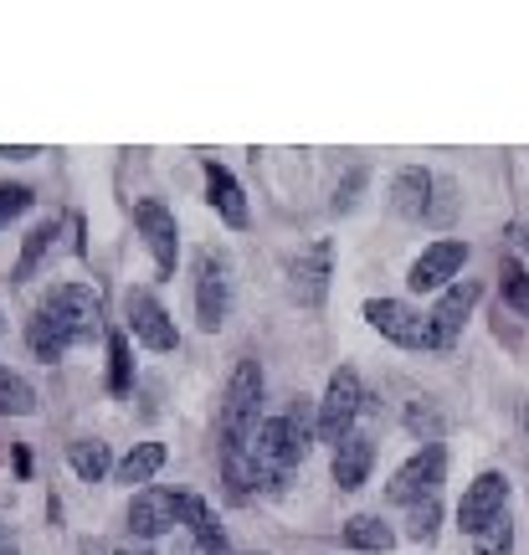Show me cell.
I'll return each mask as SVG.
<instances>
[{"label": "cell", "instance_id": "obj_16", "mask_svg": "<svg viewBox=\"0 0 529 555\" xmlns=\"http://www.w3.org/2000/svg\"><path fill=\"white\" fill-rule=\"evenodd\" d=\"M391 206L407 221L431 217V176H427V170H401V176H396V185H391Z\"/></svg>", "mask_w": 529, "mask_h": 555}, {"label": "cell", "instance_id": "obj_13", "mask_svg": "<svg viewBox=\"0 0 529 555\" xmlns=\"http://www.w3.org/2000/svg\"><path fill=\"white\" fill-rule=\"evenodd\" d=\"M288 273H294V298L298 304H304V309H319L324 294H330V247L314 242L309 253H298Z\"/></svg>", "mask_w": 529, "mask_h": 555}, {"label": "cell", "instance_id": "obj_31", "mask_svg": "<svg viewBox=\"0 0 529 555\" xmlns=\"http://www.w3.org/2000/svg\"><path fill=\"white\" fill-rule=\"evenodd\" d=\"M0 335H5V324H0Z\"/></svg>", "mask_w": 529, "mask_h": 555}, {"label": "cell", "instance_id": "obj_4", "mask_svg": "<svg viewBox=\"0 0 529 555\" xmlns=\"http://www.w3.org/2000/svg\"><path fill=\"white\" fill-rule=\"evenodd\" d=\"M360 406H365V391H360V376H354L350 365H339L330 376V386H324V401H319V442H345L354 427V416H360Z\"/></svg>", "mask_w": 529, "mask_h": 555}, {"label": "cell", "instance_id": "obj_7", "mask_svg": "<svg viewBox=\"0 0 529 555\" xmlns=\"http://www.w3.org/2000/svg\"><path fill=\"white\" fill-rule=\"evenodd\" d=\"M504 504H509V478L489 468V474H478L463 489V504H457V525H463V535H478L483 525L504 515Z\"/></svg>", "mask_w": 529, "mask_h": 555}, {"label": "cell", "instance_id": "obj_25", "mask_svg": "<svg viewBox=\"0 0 529 555\" xmlns=\"http://www.w3.org/2000/svg\"><path fill=\"white\" fill-rule=\"evenodd\" d=\"M437 519H442V509H437V499H427V504H412V519H407V535H412V540H437Z\"/></svg>", "mask_w": 529, "mask_h": 555}, {"label": "cell", "instance_id": "obj_12", "mask_svg": "<svg viewBox=\"0 0 529 555\" xmlns=\"http://www.w3.org/2000/svg\"><path fill=\"white\" fill-rule=\"evenodd\" d=\"M134 221H139V232H144V242H150V253H155V268L159 273H176V258H180L176 217H170L159 201H139Z\"/></svg>", "mask_w": 529, "mask_h": 555}, {"label": "cell", "instance_id": "obj_8", "mask_svg": "<svg viewBox=\"0 0 529 555\" xmlns=\"http://www.w3.org/2000/svg\"><path fill=\"white\" fill-rule=\"evenodd\" d=\"M124 314H129V330H134L139 345H150V350H176L180 335H176V319L165 314V304H159L155 294H144V288H129V298H124Z\"/></svg>", "mask_w": 529, "mask_h": 555}, {"label": "cell", "instance_id": "obj_6", "mask_svg": "<svg viewBox=\"0 0 529 555\" xmlns=\"http://www.w3.org/2000/svg\"><path fill=\"white\" fill-rule=\"evenodd\" d=\"M442 448L431 442V448H422V453H412L401 468H396V478L386 483V494L396 499V504H427V499H437V483H442Z\"/></svg>", "mask_w": 529, "mask_h": 555}, {"label": "cell", "instance_id": "obj_9", "mask_svg": "<svg viewBox=\"0 0 529 555\" xmlns=\"http://www.w3.org/2000/svg\"><path fill=\"white\" fill-rule=\"evenodd\" d=\"M180 509H185V494H170V489H139L134 504H129V530L139 540L170 535L180 525Z\"/></svg>", "mask_w": 529, "mask_h": 555}, {"label": "cell", "instance_id": "obj_11", "mask_svg": "<svg viewBox=\"0 0 529 555\" xmlns=\"http://www.w3.org/2000/svg\"><path fill=\"white\" fill-rule=\"evenodd\" d=\"M473 304H478V283H452V288H442V298H437V309H431V339H437V350H452L457 345V335H463V324H468Z\"/></svg>", "mask_w": 529, "mask_h": 555}, {"label": "cell", "instance_id": "obj_27", "mask_svg": "<svg viewBox=\"0 0 529 555\" xmlns=\"http://www.w3.org/2000/svg\"><path fill=\"white\" fill-rule=\"evenodd\" d=\"M108 360H114V376H108V386H114V391H129V345H124V335H114Z\"/></svg>", "mask_w": 529, "mask_h": 555}, {"label": "cell", "instance_id": "obj_22", "mask_svg": "<svg viewBox=\"0 0 529 555\" xmlns=\"http://www.w3.org/2000/svg\"><path fill=\"white\" fill-rule=\"evenodd\" d=\"M407 433L412 437H422V442H437V437H442V412H437V406H431L427 397L422 401H412V406H407Z\"/></svg>", "mask_w": 529, "mask_h": 555}, {"label": "cell", "instance_id": "obj_30", "mask_svg": "<svg viewBox=\"0 0 529 555\" xmlns=\"http://www.w3.org/2000/svg\"><path fill=\"white\" fill-rule=\"evenodd\" d=\"M519 247H525V253H529V227H519Z\"/></svg>", "mask_w": 529, "mask_h": 555}, {"label": "cell", "instance_id": "obj_3", "mask_svg": "<svg viewBox=\"0 0 529 555\" xmlns=\"http://www.w3.org/2000/svg\"><path fill=\"white\" fill-rule=\"evenodd\" d=\"M196 314L201 330H221L232 314V253L206 247L196 258Z\"/></svg>", "mask_w": 529, "mask_h": 555}, {"label": "cell", "instance_id": "obj_21", "mask_svg": "<svg viewBox=\"0 0 529 555\" xmlns=\"http://www.w3.org/2000/svg\"><path fill=\"white\" fill-rule=\"evenodd\" d=\"M468 551L473 555H509L514 551V525H509V515H499L493 525H483L478 535H468Z\"/></svg>", "mask_w": 529, "mask_h": 555}, {"label": "cell", "instance_id": "obj_18", "mask_svg": "<svg viewBox=\"0 0 529 555\" xmlns=\"http://www.w3.org/2000/svg\"><path fill=\"white\" fill-rule=\"evenodd\" d=\"M67 463H73V474L88 478V483H99V478L114 474V453H108V442H99V437L73 442V448H67Z\"/></svg>", "mask_w": 529, "mask_h": 555}, {"label": "cell", "instance_id": "obj_20", "mask_svg": "<svg viewBox=\"0 0 529 555\" xmlns=\"http://www.w3.org/2000/svg\"><path fill=\"white\" fill-rule=\"evenodd\" d=\"M31 412H37V391L21 376L0 371V416H31Z\"/></svg>", "mask_w": 529, "mask_h": 555}, {"label": "cell", "instance_id": "obj_5", "mask_svg": "<svg viewBox=\"0 0 529 555\" xmlns=\"http://www.w3.org/2000/svg\"><path fill=\"white\" fill-rule=\"evenodd\" d=\"M365 319H371V330H380L386 339H396L401 350H437L431 319L416 314L412 304H401V298H371V304H365Z\"/></svg>", "mask_w": 529, "mask_h": 555}, {"label": "cell", "instance_id": "obj_28", "mask_svg": "<svg viewBox=\"0 0 529 555\" xmlns=\"http://www.w3.org/2000/svg\"><path fill=\"white\" fill-rule=\"evenodd\" d=\"M114 555H155V551H150V540H124Z\"/></svg>", "mask_w": 529, "mask_h": 555}, {"label": "cell", "instance_id": "obj_23", "mask_svg": "<svg viewBox=\"0 0 529 555\" xmlns=\"http://www.w3.org/2000/svg\"><path fill=\"white\" fill-rule=\"evenodd\" d=\"M52 237H57V221H41L37 232L26 237V253H21V262H16V278H31V273H37V262H41V253L52 247Z\"/></svg>", "mask_w": 529, "mask_h": 555}, {"label": "cell", "instance_id": "obj_19", "mask_svg": "<svg viewBox=\"0 0 529 555\" xmlns=\"http://www.w3.org/2000/svg\"><path fill=\"white\" fill-rule=\"evenodd\" d=\"M159 468H165V448H159V442H139L124 463H114V478L124 489H134V483H150Z\"/></svg>", "mask_w": 529, "mask_h": 555}, {"label": "cell", "instance_id": "obj_17", "mask_svg": "<svg viewBox=\"0 0 529 555\" xmlns=\"http://www.w3.org/2000/svg\"><path fill=\"white\" fill-rule=\"evenodd\" d=\"M345 545H350V551L386 555L396 545V530L380 515H354V519H345Z\"/></svg>", "mask_w": 529, "mask_h": 555}, {"label": "cell", "instance_id": "obj_15", "mask_svg": "<svg viewBox=\"0 0 529 555\" xmlns=\"http://www.w3.org/2000/svg\"><path fill=\"white\" fill-rule=\"evenodd\" d=\"M206 201H211L216 211H221V221L227 227H247L253 221V211H247V196H242V185H236L221 165H206Z\"/></svg>", "mask_w": 529, "mask_h": 555}, {"label": "cell", "instance_id": "obj_2", "mask_svg": "<svg viewBox=\"0 0 529 555\" xmlns=\"http://www.w3.org/2000/svg\"><path fill=\"white\" fill-rule=\"evenodd\" d=\"M257 433H262V371L257 360H236L232 386H227V401H221V453H253Z\"/></svg>", "mask_w": 529, "mask_h": 555}, {"label": "cell", "instance_id": "obj_24", "mask_svg": "<svg viewBox=\"0 0 529 555\" xmlns=\"http://www.w3.org/2000/svg\"><path fill=\"white\" fill-rule=\"evenodd\" d=\"M504 304H509L514 314H525L529 319V273L525 268H504Z\"/></svg>", "mask_w": 529, "mask_h": 555}, {"label": "cell", "instance_id": "obj_26", "mask_svg": "<svg viewBox=\"0 0 529 555\" xmlns=\"http://www.w3.org/2000/svg\"><path fill=\"white\" fill-rule=\"evenodd\" d=\"M26 206H31V191H26V185H0V227L11 217H21Z\"/></svg>", "mask_w": 529, "mask_h": 555}, {"label": "cell", "instance_id": "obj_14", "mask_svg": "<svg viewBox=\"0 0 529 555\" xmlns=\"http://www.w3.org/2000/svg\"><path fill=\"white\" fill-rule=\"evenodd\" d=\"M371 463H375V442L365 433H350L339 448H334V483L354 494L365 478H371Z\"/></svg>", "mask_w": 529, "mask_h": 555}, {"label": "cell", "instance_id": "obj_10", "mask_svg": "<svg viewBox=\"0 0 529 555\" xmlns=\"http://www.w3.org/2000/svg\"><path fill=\"white\" fill-rule=\"evenodd\" d=\"M463 262H468V242H431L427 253L412 262V283L416 294H427V288H452V278L463 273Z\"/></svg>", "mask_w": 529, "mask_h": 555}, {"label": "cell", "instance_id": "obj_1", "mask_svg": "<svg viewBox=\"0 0 529 555\" xmlns=\"http://www.w3.org/2000/svg\"><path fill=\"white\" fill-rule=\"evenodd\" d=\"M103 330V309H99V294L93 288H82V283H62V288H52V298L37 309V319H31V330H26V339H31V350H37V360H62L73 345H82V339H93Z\"/></svg>", "mask_w": 529, "mask_h": 555}, {"label": "cell", "instance_id": "obj_29", "mask_svg": "<svg viewBox=\"0 0 529 555\" xmlns=\"http://www.w3.org/2000/svg\"><path fill=\"white\" fill-rule=\"evenodd\" d=\"M0 555H16V540L5 535V525H0Z\"/></svg>", "mask_w": 529, "mask_h": 555}]
</instances>
